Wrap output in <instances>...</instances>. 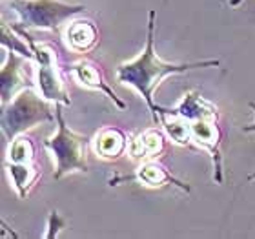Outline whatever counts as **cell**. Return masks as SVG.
Listing matches in <instances>:
<instances>
[{"label": "cell", "instance_id": "6da1fadb", "mask_svg": "<svg viewBox=\"0 0 255 239\" xmlns=\"http://www.w3.org/2000/svg\"><path fill=\"white\" fill-rule=\"evenodd\" d=\"M221 60H197V62H164L155 51V9H149L148 13V31H146V46L142 53L137 59L128 60L119 64L117 68V80L121 84H128L142 95V99L148 104L153 122H160V112L162 106H157L153 101V93L159 88L164 77L168 75L184 73L190 69L199 68H217Z\"/></svg>", "mask_w": 255, "mask_h": 239}, {"label": "cell", "instance_id": "7a4b0ae2", "mask_svg": "<svg viewBox=\"0 0 255 239\" xmlns=\"http://www.w3.org/2000/svg\"><path fill=\"white\" fill-rule=\"evenodd\" d=\"M62 102H55L57 133L44 141V146L51 152L55 159V179L59 181L73 172H90L88 165V146L90 137L73 132L66 124L62 113Z\"/></svg>", "mask_w": 255, "mask_h": 239}, {"label": "cell", "instance_id": "3957f363", "mask_svg": "<svg viewBox=\"0 0 255 239\" xmlns=\"http://www.w3.org/2000/svg\"><path fill=\"white\" fill-rule=\"evenodd\" d=\"M40 91H35L33 86L20 90L7 104L2 108V133L7 143L27 130L42 122H55V110H51Z\"/></svg>", "mask_w": 255, "mask_h": 239}, {"label": "cell", "instance_id": "277c9868", "mask_svg": "<svg viewBox=\"0 0 255 239\" xmlns=\"http://www.w3.org/2000/svg\"><path fill=\"white\" fill-rule=\"evenodd\" d=\"M20 37H24L37 62V88L40 95L49 102H62L64 106H71V99L66 90L62 75H60L59 60H57V51L49 44H38L33 35H29L27 29H24L18 24H9Z\"/></svg>", "mask_w": 255, "mask_h": 239}, {"label": "cell", "instance_id": "5b68a950", "mask_svg": "<svg viewBox=\"0 0 255 239\" xmlns=\"http://www.w3.org/2000/svg\"><path fill=\"white\" fill-rule=\"evenodd\" d=\"M9 7L20 16L24 29L57 31L64 22L84 13V5H69L59 0H9Z\"/></svg>", "mask_w": 255, "mask_h": 239}, {"label": "cell", "instance_id": "8992f818", "mask_svg": "<svg viewBox=\"0 0 255 239\" xmlns=\"http://www.w3.org/2000/svg\"><path fill=\"white\" fill-rule=\"evenodd\" d=\"M190 137L191 144H195L197 148L206 150L212 155L213 163V181L217 185H223L224 174H223V139L224 132L219 126V119H199V121L190 122Z\"/></svg>", "mask_w": 255, "mask_h": 239}, {"label": "cell", "instance_id": "52a82bcc", "mask_svg": "<svg viewBox=\"0 0 255 239\" xmlns=\"http://www.w3.org/2000/svg\"><path fill=\"white\" fill-rule=\"evenodd\" d=\"M131 179H137L140 181L142 185L146 186H166V185H175L179 186L181 190H184L188 194L190 192V186L186 183H182L181 179H177L173 174H171L164 165H160L159 161H144L142 165L138 166L137 172L129 177H115V179H110V186H115L119 185L121 181H131Z\"/></svg>", "mask_w": 255, "mask_h": 239}, {"label": "cell", "instance_id": "ba28073f", "mask_svg": "<svg viewBox=\"0 0 255 239\" xmlns=\"http://www.w3.org/2000/svg\"><path fill=\"white\" fill-rule=\"evenodd\" d=\"M26 60L29 59L13 49H7V60L2 64V104H7L16 95V91L33 86L31 82H27V75H24Z\"/></svg>", "mask_w": 255, "mask_h": 239}, {"label": "cell", "instance_id": "9c48e42d", "mask_svg": "<svg viewBox=\"0 0 255 239\" xmlns=\"http://www.w3.org/2000/svg\"><path fill=\"white\" fill-rule=\"evenodd\" d=\"M69 71H71V75H73L75 80H77L79 84L86 86V88H90V90H97V91L106 93L108 99H112L121 110L126 108V102L121 101L117 97V93L108 86L104 71H102V68L97 62H93V60H90V59L80 60V62H77L75 66H71Z\"/></svg>", "mask_w": 255, "mask_h": 239}, {"label": "cell", "instance_id": "30bf717a", "mask_svg": "<svg viewBox=\"0 0 255 239\" xmlns=\"http://www.w3.org/2000/svg\"><path fill=\"white\" fill-rule=\"evenodd\" d=\"M93 148L101 159L117 161L129 150L128 133L117 126H106L101 132H97L93 139Z\"/></svg>", "mask_w": 255, "mask_h": 239}, {"label": "cell", "instance_id": "8fae6325", "mask_svg": "<svg viewBox=\"0 0 255 239\" xmlns=\"http://www.w3.org/2000/svg\"><path fill=\"white\" fill-rule=\"evenodd\" d=\"M166 148H168V143H166L164 133L159 132L157 128H149L133 139L128 152L133 159L144 163V161H155L157 157H160Z\"/></svg>", "mask_w": 255, "mask_h": 239}, {"label": "cell", "instance_id": "7c38bea8", "mask_svg": "<svg viewBox=\"0 0 255 239\" xmlns=\"http://www.w3.org/2000/svg\"><path fill=\"white\" fill-rule=\"evenodd\" d=\"M4 168L7 170V176L11 179V185L15 188L20 199H26L29 196V192L33 190V186L37 185L42 172L40 166L31 161V163H11V161H4Z\"/></svg>", "mask_w": 255, "mask_h": 239}, {"label": "cell", "instance_id": "4fadbf2b", "mask_svg": "<svg viewBox=\"0 0 255 239\" xmlns=\"http://www.w3.org/2000/svg\"><path fill=\"white\" fill-rule=\"evenodd\" d=\"M66 42L68 48L75 53H88L99 42V29L95 22L88 18H80L68 24L66 29Z\"/></svg>", "mask_w": 255, "mask_h": 239}, {"label": "cell", "instance_id": "5bb4252c", "mask_svg": "<svg viewBox=\"0 0 255 239\" xmlns=\"http://www.w3.org/2000/svg\"><path fill=\"white\" fill-rule=\"evenodd\" d=\"M171 113H177L188 121H199V119H219V108L212 102H208L199 91H190L182 97V101L177 104L175 110H170Z\"/></svg>", "mask_w": 255, "mask_h": 239}, {"label": "cell", "instance_id": "9a60e30c", "mask_svg": "<svg viewBox=\"0 0 255 239\" xmlns=\"http://www.w3.org/2000/svg\"><path fill=\"white\" fill-rule=\"evenodd\" d=\"M160 124L164 126V132L171 141H175L181 146H191L190 137V121L177 113H171L168 108H162L160 112Z\"/></svg>", "mask_w": 255, "mask_h": 239}, {"label": "cell", "instance_id": "2e32d148", "mask_svg": "<svg viewBox=\"0 0 255 239\" xmlns=\"http://www.w3.org/2000/svg\"><path fill=\"white\" fill-rule=\"evenodd\" d=\"M35 150L37 148H35L33 139L22 133L9 143L7 161H11V163H31V161H35Z\"/></svg>", "mask_w": 255, "mask_h": 239}, {"label": "cell", "instance_id": "e0dca14e", "mask_svg": "<svg viewBox=\"0 0 255 239\" xmlns=\"http://www.w3.org/2000/svg\"><path fill=\"white\" fill-rule=\"evenodd\" d=\"M2 46L7 49H13L16 53H20L22 57H26L29 60H35V55H33L31 48H29V44H26L24 37H20L18 33L9 26V24H5L2 22Z\"/></svg>", "mask_w": 255, "mask_h": 239}, {"label": "cell", "instance_id": "ac0fdd59", "mask_svg": "<svg viewBox=\"0 0 255 239\" xmlns=\"http://www.w3.org/2000/svg\"><path fill=\"white\" fill-rule=\"evenodd\" d=\"M66 225H68V221L60 218V214L57 212V210H51L48 218V232H46V238L48 239L57 238V236L60 234V230H62Z\"/></svg>", "mask_w": 255, "mask_h": 239}, {"label": "cell", "instance_id": "d6986e66", "mask_svg": "<svg viewBox=\"0 0 255 239\" xmlns=\"http://www.w3.org/2000/svg\"><path fill=\"white\" fill-rule=\"evenodd\" d=\"M250 108L255 112V102H250ZM243 132H246V133H254V132H255V122H252V124H248V126H243Z\"/></svg>", "mask_w": 255, "mask_h": 239}, {"label": "cell", "instance_id": "ffe728a7", "mask_svg": "<svg viewBox=\"0 0 255 239\" xmlns=\"http://www.w3.org/2000/svg\"><path fill=\"white\" fill-rule=\"evenodd\" d=\"M239 2H241V0H230V5H237Z\"/></svg>", "mask_w": 255, "mask_h": 239}, {"label": "cell", "instance_id": "44dd1931", "mask_svg": "<svg viewBox=\"0 0 255 239\" xmlns=\"http://www.w3.org/2000/svg\"><path fill=\"white\" fill-rule=\"evenodd\" d=\"M250 179H252V181H255V174H252V176H250Z\"/></svg>", "mask_w": 255, "mask_h": 239}]
</instances>
